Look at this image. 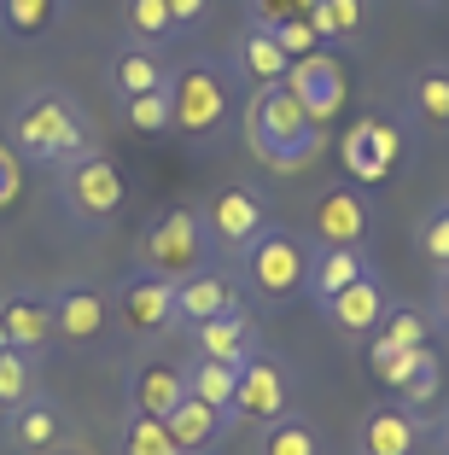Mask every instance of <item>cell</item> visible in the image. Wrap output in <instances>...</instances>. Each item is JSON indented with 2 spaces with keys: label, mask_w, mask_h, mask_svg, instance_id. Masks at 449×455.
Listing matches in <instances>:
<instances>
[{
  "label": "cell",
  "mask_w": 449,
  "mask_h": 455,
  "mask_svg": "<svg viewBox=\"0 0 449 455\" xmlns=\"http://www.w3.org/2000/svg\"><path fill=\"white\" fill-rule=\"evenodd\" d=\"M6 147L24 164L65 170V164H76V158L93 152V123L65 88H29L12 106V117H6Z\"/></svg>",
  "instance_id": "6da1fadb"
},
{
  "label": "cell",
  "mask_w": 449,
  "mask_h": 455,
  "mask_svg": "<svg viewBox=\"0 0 449 455\" xmlns=\"http://www.w3.org/2000/svg\"><path fill=\"white\" fill-rule=\"evenodd\" d=\"M239 129H245V147L280 175L309 170V164L321 158V147H327V129L309 123V111L292 100L286 82L252 88V94H245V111H239Z\"/></svg>",
  "instance_id": "7a4b0ae2"
},
{
  "label": "cell",
  "mask_w": 449,
  "mask_h": 455,
  "mask_svg": "<svg viewBox=\"0 0 449 455\" xmlns=\"http://www.w3.org/2000/svg\"><path fill=\"white\" fill-rule=\"evenodd\" d=\"M211 251L216 245H211V234H204L198 204H170V211H158L140 228V240H134V268L181 286V281H193V275L211 268Z\"/></svg>",
  "instance_id": "3957f363"
},
{
  "label": "cell",
  "mask_w": 449,
  "mask_h": 455,
  "mask_svg": "<svg viewBox=\"0 0 449 455\" xmlns=\"http://www.w3.org/2000/svg\"><path fill=\"white\" fill-rule=\"evenodd\" d=\"M234 117H239V82L228 76L222 59H187L181 70H170V134L211 140Z\"/></svg>",
  "instance_id": "277c9868"
},
{
  "label": "cell",
  "mask_w": 449,
  "mask_h": 455,
  "mask_svg": "<svg viewBox=\"0 0 449 455\" xmlns=\"http://www.w3.org/2000/svg\"><path fill=\"white\" fill-rule=\"evenodd\" d=\"M309 234L298 228H269L263 240L245 251V292L263 298V304H286V298L304 292V275H309Z\"/></svg>",
  "instance_id": "5b68a950"
},
{
  "label": "cell",
  "mask_w": 449,
  "mask_h": 455,
  "mask_svg": "<svg viewBox=\"0 0 449 455\" xmlns=\"http://www.w3.org/2000/svg\"><path fill=\"white\" fill-rule=\"evenodd\" d=\"M198 216H204V234H211L216 251L228 257H245L257 240H263L269 228H275V211H269V199L257 188H245V181H228V188H211L204 193V204H198Z\"/></svg>",
  "instance_id": "8992f818"
},
{
  "label": "cell",
  "mask_w": 449,
  "mask_h": 455,
  "mask_svg": "<svg viewBox=\"0 0 449 455\" xmlns=\"http://www.w3.org/2000/svg\"><path fill=\"white\" fill-rule=\"evenodd\" d=\"M59 199H65V211L76 216V222H111V216L123 211V199H129V181H123V170L106 152L93 147L88 158L59 170Z\"/></svg>",
  "instance_id": "52a82bcc"
},
{
  "label": "cell",
  "mask_w": 449,
  "mask_h": 455,
  "mask_svg": "<svg viewBox=\"0 0 449 455\" xmlns=\"http://www.w3.org/2000/svg\"><path fill=\"white\" fill-rule=\"evenodd\" d=\"M373 211L362 199V188H321L309 204V245H344V251H368Z\"/></svg>",
  "instance_id": "ba28073f"
},
{
  "label": "cell",
  "mask_w": 449,
  "mask_h": 455,
  "mask_svg": "<svg viewBox=\"0 0 449 455\" xmlns=\"http://www.w3.org/2000/svg\"><path fill=\"white\" fill-rule=\"evenodd\" d=\"M397 158H403V129L391 117H357L339 140V164L350 181H391Z\"/></svg>",
  "instance_id": "9c48e42d"
},
{
  "label": "cell",
  "mask_w": 449,
  "mask_h": 455,
  "mask_svg": "<svg viewBox=\"0 0 449 455\" xmlns=\"http://www.w3.org/2000/svg\"><path fill=\"white\" fill-rule=\"evenodd\" d=\"M111 315L123 322V333L152 339V333H164V327H175V286L134 268V275L117 281V292H111Z\"/></svg>",
  "instance_id": "30bf717a"
},
{
  "label": "cell",
  "mask_w": 449,
  "mask_h": 455,
  "mask_svg": "<svg viewBox=\"0 0 449 455\" xmlns=\"http://www.w3.org/2000/svg\"><path fill=\"white\" fill-rule=\"evenodd\" d=\"M292 409V379L280 368V356L257 350L245 368H239V391H234V420H252V427H269Z\"/></svg>",
  "instance_id": "8fae6325"
},
{
  "label": "cell",
  "mask_w": 449,
  "mask_h": 455,
  "mask_svg": "<svg viewBox=\"0 0 449 455\" xmlns=\"http://www.w3.org/2000/svg\"><path fill=\"white\" fill-rule=\"evenodd\" d=\"M286 88H292V100L309 111V123H321L327 129L333 117H339V106L350 100V82H344V65H339V53H309V59H298V65L286 70Z\"/></svg>",
  "instance_id": "7c38bea8"
},
{
  "label": "cell",
  "mask_w": 449,
  "mask_h": 455,
  "mask_svg": "<svg viewBox=\"0 0 449 455\" xmlns=\"http://www.w3.org/2000/svg\"><path fill=\"white\" fill-rule=\"evenodd\" d=\"M47 309H53V339H65V345H88L111 322V298L88 281H65L47 298Z\"/></svg>",
  "instance_id": "4fadbf2b"
},
{
  "label": "cell",
  "mask_w": 449,
  "mask_h": 455,
  "mask_svg": "<svg viewBox=\"0 0 449 455\" xmlns=\"http://www.w3.org/2000/svg\"><path fill=\"white\" fill-rule=\"evenodd\" d=\"M316 309H321V322H327L333 333H344V339H373V327H380L385 309H391V292H385L380 275H362L357 286H344L339 298H327V304H316Z\"/></svg>",
  "instance_id": "5bb4252c"
},
{
  "label": "cell",
  "mask_w": 449,
  "mask_h": 455,
  "mask_svg": "<svg viewBox=\"0 0 449 455\" xmlns=\"http://www.w3.org/2000/svg\"><path fill=\"white\" fill-rule=\"evenodd\" d=\"M187 339H193V356L198 362H228V368H245V362L263 350V333H257V322L245 315V309L187 327Z\"/></svg>",
  "instance_id": "9a60e30c"
},
{
  "label": "cell",
  "mask_w": 449,
  "mask_h": 455,
  "mask_svg": "<svg viewBox=\"0 0 449 455\" xmlns=\"http://www.w3.org/2000/svg\"><path fill=\"white\" fill-rule=\"evenodd\" d=\"M245 309V286L222 268H204L193 281L175 286V327H198V322H216V315H234Z\"/></svg>",
  "instance_id": "2e32d148"
},
{
  "label": "cell",
  "mask_w": 449,
  "mask_h": 455,
  "mask_svg": "<svg viewBox=\"0 0 449 455\" xmlns=\"http://www.w3.org/2000/svg\"><path fill=\"white\" fill-rule=\"evenodd\" d=\"M286 70H292V59L280 53L269 24H245L239 41L228 47V76L245 82V88H275V82H286Z\"/></svg>",
  "instance_id": "e0dca14e"
},
{
  "label": "cell",
  "mask_w": 449,
  "mask_h": 455,
  "mask_svg": "<svg viewBox=\"0 0 449 455\" xmlns=\"http://www.w3.org/2000/svg\"><path fill=\"white\" fill-rule=\"evenodd\" d=\"M362 275H373V257L368 251L316 245V251H309V275H304V298H309V304H327V298H339L344 286H357Z\"/></svg>",
  "instance_id": "ac0fdd59"
},
{
  "label": "cell",
  "mask_w": 449,
  "mask_h": 455,
  "mask_svg": "<svg viewBox=\"0 0 449 455\" xmlns=\"http://www.w3.org/2000/svg\"><path fill=\"white\" fill-rule=\"evenodd\" d=\"M357 443H362V455H414L421 450V420L403 403H380V409L362 415Z\"/></svg>",
  "instance_id": "d6986e66"
},
{
  "label": "cell",
  "mask_w": 449,
  "mask_h": 455,
  "mask_svg": "<svg viewBox=\"0 0 449 455\" xmlns=\"http://www.w3.org/2000/svg\"><path fill=\"white\" fill-rule=\"evenodd\" d=\"M181 397H187V368H175V362H146L129 374V415L164 420Z\"/></svg>",
  "instance_id": "ffe728a7"
},
{
  "label": "cell",
  "mask_w": 449,
  "mask_h": 455,
  "mask_svg": "<svg viewBox=\"0 0 449 455\" xmlns=\"http://www.w3.org/2000/svg\"><path fill=\"white\" fill-rule=\"evenodd\" d=\"M6 438H12V450H24V455L59 450V438H65V415H59V403L36 391L24 409H12V415H6Z\"/></svg>",
  "instance_id": "44dd1931"
},
{
  "label": "cell",
  "mask_w": 449,
  "mask_h": 455,
  "mask_svg": "<svg viewBox=\"0 0 449 455\" xmlns=\"http://www.w3.org/2000/svg\"><path fill=\"white\" fill-rule=\"evenodd\" d=\"M0 322H6V339H12V350H47L53 345V309H47V298L36 292H6L0 298Z\"/></svg>",
  "instance_id": "7402d4cb"
},
{
  "label": "cell",
  "mask_w": 449,
  "mask_h": 455,
  "mask_svg": "<svg viewBox=\"0 0 449 455\" xmlns=\"http://www.w3.org/2000/svg\"><path fill=\"white\" fill-rule=\"evenodd\" d=\"M170 82V70L158 65V53L152 47H134V41H123L117 53L106 59V88L117 100H134V94H152V88H164Z\"/></svg>",
  "instance_id": "603a6c76"
},
{
  "label": "cell",
  "mask_w": 449,
  "mask_h": 455,
  "mask_svg": "<svg viewBox=\"0 0 449 455\" xmlns=\"http://www.w3.org/2000/svg\"><path fill=\"white\" fill-rule=\"evenodd\" d=\"M164 427H170V438H175V450L181 455H211L216 443H222V432H228V420L216 415L211 403H198V397H181L164 415Z\"/></svg>",
  "instance_id": "cb8c5ba5"
},
{
  "label": "cell",
  "mask_w": 449,
  "mask_h": 455,
  "mask_svg": "<svg viewBox=\"0 0 449 455\" xmlns=\"http://www.w3.org/2000/svg\"><path fill=\"white\" fill-rule=\"evenodd\" d=\"M432 309H421V304H391L385 309V322L373 327V345L368 350H421V345H432Z\"/></svg>",
  "instance_id": "d4e9b609"
},
{
  "label": "cell",
  "mask_w": 449,
  "mask_h": 455,
  "mask_svg": "<svg viewBox=\"0 0 449 455\" xmlns=\"http://www.w3.org/2000/svg\"><path fill=\"white\" fill-rule=\"evenodd\" d=\"M234 391H239V368H228V362H187V397L211 403L216 415L234 427Z\"/></svg>",
  "instance_id": "484cf974"
},
{
  "label": "cell",
  "mask_w": 449,
  "mask_h": 455,
  "mask_svg": "<svg viewBox=\"0 0 449 455\" xmlns=\"http://www.w3.org/2000/svg\"><path fill=\"white\" fill-rule=\"evenodd\" d=\"M409 117L421 129H449V65H426L409 82Z\"/></svg>",
  "instance_id": "4316f807"
},
{
  "label": "cell",
  "mask_w": 449,
  "mask_h": 455,
  "mask_svg": "<svg viewBox=\"0 0 449 455\" xmlns=\"http://www.w3.org/2000/svg\"><path fill=\"white\" fill-rule=\"evenodd\" d=\"M309 24H316L321 47H357L362 29H368V0H321Z\"/></svg>",
  "instance_id": "83f0119b"
},
{
  "label": "cell",
  "mask_w": 449,
  "mask_h": 455,
  "mask_svg": "<svg viewBox=\"0 0 449 455\" xmlns=\"http://www.w3.org/2000/svg\"><path fill=\"white\" fill-rule=\"evenodd\" d=\"M123 29L134 36V47H170L175 36V18H170V0H123Z\"/></svg>",
  "instance_id": "f1b7e54d"
},
{
  "label": "cell",
  "mask_w": 449,
  "mask_h": 455,
  "mask_svg": "<svg viewBox=\"0 0 449 455\" xmlns=\"http://www.w3.org/2000/svg\"><path fill=\"white\" fill-rule=\"evenodd\" d=\"M65 18V0H0V24L12 41H41Z\"/></svg>",
  "instance_id": "f546056e"
},
{
  "label": "cell",
  "mask_w": 449,
  "mask_h": 455,
  "mask_svg": "<svg viewBox=\"0 0 449 455\" xmlns=\"http://www.w3.org/2000/svg\"><path fill=\"white\" fill-rule=\"evenodd\" d=\"M257 455H321V432L309 427L304 415H280L263 427V443H257Z\"/></svg>",
  "instance_id": "4dcf8cb0"
},
{
  "label": "cell",
  "mask_w": 449,
  "mask_h": 455,
  "mask_svg": "<svg viewBox=\"0 0 449 455\" xmlns=\"http://www.w3.org/2000/svg\"><path fill=\"white\" fill-rule=\"evenodd\" d=\"M36 397V356L29 350H0V415H12Z\"/></svg>",
  "instance_id": "1f68e13d"
},
{
  "label": "cell",
  "mask_w": 449,
  "mask_h": 455,
  "mask_svg": "<svg viewBox=\"0 0 449 455\" xmlns=\"http://www.w3.org/2000/svg\"><path fill=\"white\" fill-rule=\"evenodd\" d=\"M117 455H181V450H175V438H170V427H164V420L129 415L117 427Z\"/></svg>",
  "instance_id": "d6a6232c"
},
{
  "label": "cell",
  "mask_w": 449,
  "mask_h": 455,
  "mask_svg": "<svg viewBox=\"0 0 449 455\" xmlns=\"http://www.w3.org/2000/svg\"><path fill=\"white\" fill-rule=\"evenodd\" d=\"M123 123L134 134H170V82L152 88V94H134V100H117Z\"/></svg>",
  "instance_id": "836d02e7"
},
{
  "label": "cell",
  "mask_w": 449,
  "mask_h": 455,
  "mask_svg": "<svg viewBox=\"0 0 449 455\" xmlns=\"http://www.w3.org/2000/svg\"><path fill=\"white\" fill-rule=\"evenodd\" d=\"M437 391H444V362H437V350H426L421 356V368H414L409 379H403V391H397V403L403 409H426V403H437Z\"/></svg>",
  "instance_id": "e575fe53"
},
{
  "label": "cell",
  "mask_w": 449,
  "mask_h": 455,
  "mask_svg": "<svg viewBox=\"0 0 449 455\" xmlns=\"http://www.w3.org/2000/svg\"><path fill=\"white\" fill-rule=\"evenodd\" d=\"M414 245H421V257L432 268H449V199L432 204V211L421 216V234H414Z\"/></svg>",
  "instance_id": "d590c367"
},
{
  "label": "cell",
  "mask_w": 449,
  "mask_h": 455,
  "mask_svg": "<svg viewBox=\"0 0 449 455\" xmlns=\"http://www.w3.org/2000/svg\"><path fill=\"white\" fill-rule=\"evenodd\" d=\"M275 29V41H280V53L292 59V65H298V59H309V53H321V36H316V24H309V18H280V24H269Z\"/></svg>",
  "instance_id": "8d00e7d4"
},
{
  "label": "cell",
  "mask_w": 449,
  "mask_h": 455,
  "mask_svg": "<svg viewBox=\"0 0 449 455\" xmlns=\"http://www.w3.org/2000/svg\"><path fill=\"white\" fill-rule=\"evenodd\" d=\"M170 18H175V36H198L204 18H211V0H170Z\"/></svg>",
  "instance_id": "74e56055"
},
{
  "label": "cell",
  "mask_w": 449,
  "mask_h": 455,
  "mask_svg": "<svg viewBox=\"0 0 449 455\" xmlns=\"http://www.w3.org/2000/svg\"><path fill=\"white\" fill-rule=\"evenodd\" d=\"M18 188H24V181H18V158H12V147L0 140V211L18 204Z\"/></svg>",
  "instance_id": "f35d334b"
},
{
  "label": "cell",
  "mask_w": 449,
  "mask_h": 455,
  "mask_svg": "<svg viewBox=\"0 0 449 455\" xmlns=\"http://www.w3.org/2000/svg\"><path fill=\"white\" fill-rule=\"evenodd\" d=\"M245 12H252V24H280V18H292V0H239Z\"/></svg>",
  "instance_id": "ab89813d"
},
{
  "label": "cell",
  "mask_w": 449,
  "mask_h": 455,
  "mask_svg": "<svg viewBox=\"0 0 449 455\" xmlns=\"http://www.w3.org/2000/svg\"><path fill=\"white\" fill-rule=\"evenodd\" d=\"M432 322L449 327V268H437V286H432Z\"/></svg>",
  "instance_id": "60d3db41"
},
{
  "label": "cell",
  "mask_w": 449,
  "mask_h": 455,
  "mask_svg": "<svg viewBox=\"0 0 449 455\" xmlns=\"http://www.w3.org/2000/svg\"><path fill=\"white\" fill-rule=\"evenodd\" d=\"M316 6H321V0H292V12H298V18H309Z\"/></svg>",
  "instance_id": "b9f144b4"
},
{
  "label": "cell",
  "mask_w": 449,
  "mask_h": 455,
  "mask_svg": "<svg viewBox=\"0 0 449 455\" xmlns=\"http://www.w3.org/2000/svg\"><path fill=\"white\" fill-rule=\"evenodd\" d=\"M437 450L449 455V415H444V427H437Z\"/></svg>",
  "instance_id": "7bdbcfd3"
},
{
  "label": "cell",
  "mask_w": 449,
  "mask_h": 455,
  "mask_svg": "<svg viewBox=\"0 0 449 455\" xmlns=\"http://www.w3.org/2000/svg\"><path fill=\"white\" fill-rule=\"evenodd\" d=\"M0 350H12V339H6V322H0Z\"/></svg>",
  "instance_id": "ee69618b"
}]
</instances>
